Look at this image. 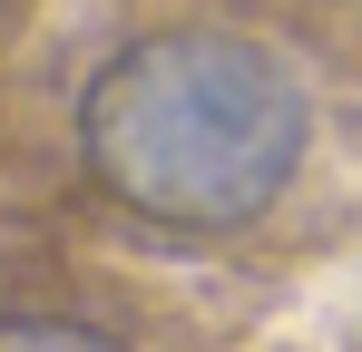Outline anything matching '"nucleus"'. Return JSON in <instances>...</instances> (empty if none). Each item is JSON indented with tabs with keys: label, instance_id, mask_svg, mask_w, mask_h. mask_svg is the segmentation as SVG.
<instances>
[{
	"label": "nucleus",
	"instance_id": "nucleus-1",
	"mask_svg": "<svg viewBox=\"0 0 362 352\" xmlns=\"http://www.w3.org/2000/svg\"><path fill=\"white\" fill-rule=\"evenodd\" d=\"M303 127L313 117H303L294 69L235 30L127 40L78 98L88 176L127 216L186 235L255 225L284 196V176L303 167Z\"/></svg>",
	"mask_w": 362,
	"mask_h": 352
},
{
	"label": "nucleus",
	"instance_id": "nucleus-2",
	"mask_svg": "<svg viewBox=\"0 0 362 352\" xmlns=\"http://www.w3.org/2000/svg\"><path fill=\"white\" fill-rule=\"evenodd\" d=\"M0 352H127V343L88 333V323H49V313H10L0 323Z\"/></svg>",
	"mask_w": 362,
	"mask_h": 352
}]
</instances>
